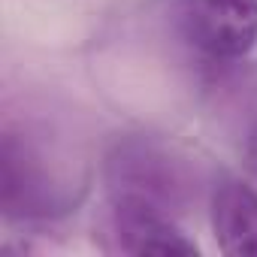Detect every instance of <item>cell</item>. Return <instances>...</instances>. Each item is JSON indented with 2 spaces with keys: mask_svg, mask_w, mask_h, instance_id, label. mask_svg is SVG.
I'll return each mask as SVG.
<instances>
[{
  "mask_svg": "<svg viewBox=\"0 0 257 257\" xmlns=\"http://www.w3.org/2000/svg\"><path fill=\"white\" fill-rule=\"evenodd\" d=\"M103 185L109 203L146 206L179 221L200 200L203 173L185 149L164 137L124 134L103 155Z\"/></svg>",
  "mask_w": 257,
  "mask_h": 257,
  "instance_id": "2",
  "label": "cell"
},
{
  "mask_svg": "<svg viewBox=\"0 0 257 257\" xmlns=\"http://www.w3.org/2000/svg\"><path fill=\"white\" fill-rule=\"evenodd\" d=\"M179 31L206 61H239L257 46V0H176Z\"/></svg>",
  "mask_w": 257,
  "mask_h": 257,
  "instance_id": "3",
  "label": "cell"
},
{
  "mask_svg": "<svg viewBox=\"0 0 257 257\" xmlns=\"http://www.w3.org/2000/svg\"><path fill=\"white\" fill-rule=\"evenodd\" d=\"M103 236L106 248L121 254H197V242L185 236L176 218L146 206L109 203Z\"/></svg>",
  "mask_w": 257,
  "mask_h": 257,
  "instance_id": "4",
  "label": "cell"
},
{
  "mask_svg": "<svg viewBox=\"0 0 257 257\" xmlns=\"http://www.w3.org/2000/svg\"><path fill=\"white\" fill-rule=\"evenodd\" d=\"M209 218L224 254L257 257V191L248 182L236 176L215 179L209 191Z\"/></svg>",
  "mask_w": 257,
  "mask_h": 257,
  "instance_id": "5",
  "label": "cell"
},
{
  "mask_svg": "<svg viewBox=\"0 0 257 257\" xmlns=\"http://www.w3.org/2000/svg\"><path fill=\"white\" fill-rule=\"evenodd\" d=\"M91 182V167L58 121L7 118L0 131V209L10 221H52L73 212Z\"/></svg>",
  "mask_w": 257,
  "mask_h": 257,
  "instance_id": "1",
  "label": "cell"
},
{
  "mask_svg": "<svg viewBox=\"0 0 257 257\" xmlns=\"http://www.w3.org/2000/svg\"><path fill=\"white\" fill-rule=\"evenodd\" d=\"M245 164L257 176V121L251 124V131L245 134Z\"/></svg>",
  "mask_w": 257,
  "mask_h": 257,
  "instance_id": "6",
  "label": "cell"
}]
</instances>
